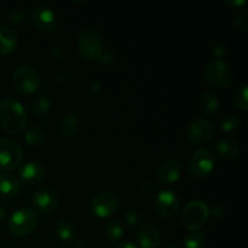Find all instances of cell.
Listing matches in <instances>:
<instances>
[{
	"label": "cell",
	"instance_id": "4",
	"mask_svg": "<svg viewBox=\"0 0 248 248\" xmlns=\"http://www.w3.org/2000/svg\"><path fill=\"white\" fill-rule=\"evenodd\" d=\"M12 82L18 92L23 94H33L40 89L41 77L31 65H19L12 74Z\"/></svg>",
	"mask_w": 248,
	"mask_h": 248
},
{
	"label": "cell",
	"instance_id": "24",
	"mask_svg": "<svg viewBox=\"0 0 248 248\" xmlns=\"http://www.w3.org/2000/svg\"><path fill=\"white\" fill-rule=\"evenodd\" d=\"M23 140L29 147H40L45 140V137L43 131L38 126H29L28 128H26Z\"/></svg>",
	"mask_w": 248,
	"mask_h": 248
},
{
	"label": "cell",
	"instance_id": "32",
	"mask_svg": "<svg viewBox=\"0 0 248 248\" xmlns=\"http://www.w3.org/2000/svg\"><path fill=\"white\" fill-rule=\"evenodd\" d=\"M116 248H138V247L131 241H123L118 245V247Z\"/></svg>",
	"mask_w": 248,
	"mask_h": 248
},
{
	"label": "cell",
	"instance_id": "13",
	"mask_svg": "<svg viewBox=\"0 0 248 248\" xmlns=\"http://www.w3.org/2000/svg\"><path fill=\"white\" fill-rule=\"evenodd\" d=\"M33 205L39 212L50 215L53 213L58 208V198L55 191L50 190L47 188H41L35 191V194L31 198Z\"/></svg>",
	"mask_w": 248,
	"mask_h": 248
},
{
	"label": "cell",
	"instance_id": "3",
	"mask_svg": "<svg viewBox=\"0 0 248 248\" xmlns=\"http://www.w3.org/2000/svg\"><path fill=\"white\" fill-rule=\"evenodd\" d=\"M38 225V215L31 208L23 207L12 213L7 227L12 235L18 237L31 234Z\"/></svg>",
	"mask_w": 248,
	"mask_h": 248
},
{
	"label": "cell",
	"instance_id": "27",
	"mask_svg": "<svg viewBox=\"0 0 248 248\" xmlns=\"http://www.w3.org/2000/svg\"><path fill=\"white\" fill-rule=\"evenodd\" d=\"M27 18H28L27 11L21 7H12L7 11V21L15 26H22L26 23Z\"/></svg>",
	"mask_w": 248,
	"mask_h": 248
},
{
	"label": "cell",
	"instance_id": "20",
	"mask_svg": "<svg viewBox=\"0 0 248 248\" xmlns=\"http://www.w3.org/2000/svg\"><path fill=\"white\" fill-rule=\"evenodd\" d=\"M216 153L222 159L234 160L240 154V145L232 138H222L216 143Z\"/></svg>",
	"mask_w": 248,
	"mask_h": 248
},
{
	"label": "cell",
	"instance_id": "22",
	"mask_svg": "<svg viewBox=\"0 0 248 248\" xmlns=\"http://www.w3.org/2000/svg\"><path fill=\"white\" fill-rule=\"evenodd\" d=\"M78 126H79V118H78L77 114L70 113L62 119L61 132L64 137H74L78 131Z\"/></svg>",
	"mask_w": 248,
	"mask_h": 248
},
{
	"label": "cell",
	"instance_id": "25",
	"mask_svg": "<svg viewBox=\"0 0 248 248\" xmlns=\"http://www.w3.org/2000/svg\"><path fill=\"white\" fill-rule=\"evenodd\" d=\"M206 244V237L202 232H189L183 240V245L186 248H203Z\"/></svg>",
	"mask_w": 248,
	"mask_h": 248
},
{
	"label": "cell",
	"instance_id": "33",
	"mask_svg": "<svg viewBox=\"0 0 248 248\" xmlns=\"http://www.w3.org/2000/svg\"><path fill=\"white\" fill-rule=\"evenodd\" d=\"M225 4L229 5V6H242V5L246 4V1L245 0H234V1H224Z\"/></svg>",
	"mask_w": 248,
	"mask_h": 248
},
{
	"label": "cell",
	"instance_id": "5",
	"mask_svg": "<svg viewBox=\"0 0 248 248\" xmlns=\"http://www.w3.org/2000/svg\"><path fill=\"white\" fill-rule=\"evenodd\" d=\"M210 208L203 201H191L182 211V224L189 232H198L207 222Z\"/></svg>",
	"mask_w": 248,
	"mask_h": 248
},
{
	"label": "cell",
	"instance_id": "34",
	"mask_svg": "<svg viewBox=\"0 0 248 248\" xmlns=\"http://www.w3.org/2000/svg\"><path fill=\"white\" fill-rule=\"evenodd\" d=\"M5 213H6V211H5L2 207H0V220L4 219V218H5Z\"/></svg>",
	"mask_w": 248,
	"mask_h": 248
},
{
	"label": "cell",
	"instance_id": "31",
	"mask_svg": "<svg viewBox=\"0 0 248 248\" xmlns=\"http://www.w3.org/2000/svg\"><path fill=\"white\" fill-rule=\"evenodd\" d=\"M210 215H212L213 217H216V218H220V217H223V216H224V210H223L222 206L217 205L210 211Z\"/></svg>",
	"mask_w": 248,
	"mask_h": 248
},
{
	"label": "cell",
	"instance_id": "11",
	"mask_svg": "<svg viewBox=\"0 0 248 248\" xmlns=\"http://www.w3.org/2000/svg\"><path fill=\"white\" fill-rule=\"evenodd\" d=\"M91 207L98 218H108L118 211L119 199L114 193L103 191L94 196Z\"/></svg>",
	"mask_w": 248,
	"mask_h": 248
},
{
	"label": "cell",
	"instance_id": "6",
	"mask_svg": "<svg viewBox=\"0 0 248 248\" xmlns=\"http://www.w3.org/2000/svg\"><path fill=\"white\" fill-rule=\"evenodd\" d=\"M216 166V156L210 149H199L190 156L188 162L189 173L194 178H206Z\"/></svg>",
	"mask_w": 248,
	"mask_h": 248
},
{
	"label": "cell",
	"instance_id": "28",
	"mask_svg": "<svg viewBox=\"0 0 248 248\" xmlns=\"http://www.w3.org/2000/svg\"><path fill=\"white\" fill-rule=\"evenodd\" d=\"M241 127V120L236 115L225 116L220 123V130L225 133H235Z\"/></svg>",
	"mask_w": 248,
	"mask_h": 248
},
{
	"label": "cell",
	"instance_id": "17",
	"mask_svg": "<svg viewBox=\"0 0 248 248\" xmlns=\"http://www.w3.org/2000/svg\"><path fill=\"white\" fill-rule=\"evenodd\" d=\"M21 191V182L9 172H0V195L6 199L16 198Z\"/></svg>",
	"mask_w": 248,
	"mask_h": 248
},
{
	"label": "cell",
	"instance_id": "35",
	"mask_svg": "<svg viewBox=\"0 0 248 248\" xmlns=\"http://www.w3.org/2000/svg\"><path fill=\"white\" fill-rule=\"evenodd\" d=\"M164 248H179V247H177V246H167V247H164Z\"/></svg>",
	"mask_w": 248,
	"mask_h": 248
},
{
	"label": "cell",
	"instance_id": "23",
	"mask_svg": "<svg viewBox=\"0 0 248 248\" xmlns=\"http://www.w3.org/2000/svg\"><path fill=\"white\" fill-rule=\"evenodd\" d=\"M104 235L109 242H119L123 239L124 228L118 220H109L104 224Z\"/></svg>",
	"mask_w": 248,
	"mask_h": 248
},
{
	"label": "cell",
	"instance_id": "1",
	"mask_svg": "<svg viewBox=\"0 0 248 248\" xmlns=\"http://www.w3.org/2000/svg\"><path fill=\"white\" fill-rule=\"evenodd\" d=\"M27 111L23 104L15 98L0 102V125L6 132L16 135L26 128Z\"/></svg>",
	"mask_w": 248,
	"mask_h": 248
},
{
	"label": "cell",
	"instance_id": "12",
	"mask_svg": "<svg viewBox=\"0 0 248 248\" xmlns=\"http://www.w3.org/2000/svg\"><path fill=\"white\" fill-rule=\"evenodd\" d=\"M31 21L34 26L41 31L51 33L57 28V15L46 5H38L31 10Z\"/></svg>",
	"mask_w": 248,
	"mask_h": 248
},
{
	"label": "cell",
	"instance_id": "29",
	"mask_svg": "<svg viewBox=\"0 0 248 248\" xmlns=\"http://www.w3.org/2000/svg\"><path fill=\"white\" fill-rule=\"evenodd\" d=\"M234 103L235 106L239 109H241L242 111L248 110V99H247V86L244 85V86L240 87L234 94Z\"/></svg>",
	"mask_w": 248,
	"mask_h": 248
},
{
	"label": "cell",
	"instance_id": "2",
	"mask_svg": "<svg viewBox=\"0 0 248 248\" xmlns=\"http://www.w3.org/2000/svg\"><path fill=\"white\" fill-rule=\"evenodd\" d=\"M78 51L87 61H98L103 55V43L98 31L93 28L82 29L78 36Z\"/></svg>",
	"mask_w": 248,
	"mask_h": 248
},
{
	"label": "cell",
	"instance_id": "19",
	"mask_svg": "<svg viewBox=\"0 0 248 248\" xmlns=\"http://www.w3.org/2000/svg\"><path fill=\"white\" fill-rule=\"evenodd\" d=\"M220 102L217 94L211 91H203L199 94V108L205 115L213 116L219 110Z\"/></svg>",
	"mask_w": 248,
	"mask_h": 248
},
{
	"label": "cell",
	"instance_id": "18",
	"mask_svg": "<svg viewBox=\"0 0 248 248\" xmlns=\"http://www.w3.org/2000/svg\"><path fill=\"white\" fill-rule=\"evenodd\" d=\"M18 46L16 31L5 24H0V55H10Z\"/></svg>",
	"mask_w": 248,
	"mask_h": 248
},
{
	"label": "cell",
	"instance_id": "9",
	"mask_svg": "<svg viewBox=\"0 0 248 248\" xmlns=\"http://www.w3.org/2000/svg\"><path fill=\"white\" fill-rule=\"evenodd\" d=\"M215 131V125L212 121L205 118H198L189 124L186 136L193 144L202 145L212 140Z\"/></svg>",
	"mask_w": 248,
	"mask_h": 248
},
{
	"label": "cell",
	"instance_id": "21",
	"mask_svg": "<svg viewBox=\"0 0 248 248\" xmlns=\"http://www.w3.org/2000/svg\"><path fill=\"white\" fill-rule=\"evenodd\" d=\"M55 235L63 244H72L75 240V228L68 220H60L55 225Z\"/></svg>",
	"mask_w": 248,
	"mask_h": 248
},
{
	"label": "cell",
	"instance_id": "10",
	"mask_svg": "<svg viewBox=\"0 0 248 248\" xmlns=\"http://www.w3.org/2000/svg\"><path fill=\"white\" fill-rule=\"evenodd\" d=\"M156 212L165 218H172L181 208V198L173 190L160 191L154 200Z\"/></svg>",
	"mask_w": 248,
	"mask_h": 248
},
{
	"label": "cell",
	"instance_id": "15",
	"mask_svg": "<svg viewBox=\"0 0 248 248\" xmlns=\"http://www.w3.org/2000/svg\"><path fill=\"white\" fill-rule=\"evenodd\" d=\"M44 177H45V169L38 161H28L22 166L21 172H19V178H21L19 182L26 186L39 183L43 181Z\"/></svg>",
	"mask_w": 248,
	"mask_h": 248
},
{
	"label": "cell",
	"instance_id": "16",
	"mask_svg": "<svg viewBox=\"0 0 248 248\" xmlns=\"http://www.w3.org/2000/svg\"><path fill=\"white\" fill-rule=\"evenodd\" d=\"M137 241L142 248H157L161 245V234L152 224H143L137 230Z\"/></svg>",
	"mask_w": 248,
	"mask_h": 248
},
{
	"label": "cell",
	"instance_id": "30",
	"mask_svg": "<svg viewBox=\"0 0 248 248\" xmlns=\"http://www.w3.org/2000/svg\"><path fill=\"white\" fill-rule=\"evenodd\" d=\"M125 222L128 225H131V227H135L140 222V215L137 212H135V211H127L125 213Z\"/></svg>",
	"mask_w": 248,
	"mask_h": 248
},
{
	"label": "cell",
	"instance_id": "26",
	"mask_svg": "<svg viewBox=\"0 0 248 248\" xmlns=\"http://www.w3.org/2000/svg\"><path fill=\"white\" fill-rule=\"evenodd\" d=\"M51 108V102L47 97L38 96L31 102V110L36 116H45Z\"/></svg>",
	"mask_w": 248,
	"mask_h": 248
},
{
	"label": "cell",
	"instance_id": "7",
	"mask_svg": "<svg viewBox=\"0 0 248 248\" xmlns=\"http://www.w3.org/2000/svg\"><path fill=\"white\" fill-rule=\"evenodd\" d=\"M205 78L212 86L222 90L228 89L234 82L232 68L222 60H216L208 63L205 70Z\"/></svg>",
	"mask_w": 248,
	"mask_h": 248
},
{
	"label": "cell",
	"instance_id": "36",
	"mask_svg": "<svg viewBox=\"0 0 248 248\" xmlns=\"http://www.w3.org/2000/svg\"><path fill=\"white\" fill-rule=\"evenodd\" d=\"M0 248H4V247H2V246H0Z\"/></svg>",
	"mask_w": 248,
	"mask_h": 248
},
{
	"label": "cell",
	"instance_id": "14",
	"mask_svg": "<svg viewBox=\"0 0 248 248\" xmlns=\"http://www.w3.org/2000/svg\"><path fill=\"white\" fill-rule=\"evenodd\" d=\"M157 181L164 186H170L179 181L182 176L181 162L174 159H170L165 161L157 170Z\"/></svg>",
	"mask_w": 248,
	"mask_h": 248
},
{
	"label": "cell",
	"instance_id": "8",
	"mask_svg": "<svg viewBox=\"0 0 248 248\" xmlns=\"http://www.w3.org/2000/svg\"><path fill=\"white\" fill-rule=\"evenodd\" d=\"M23 160V150L11 138H0V167L5 172L16 170Z\"/></svg>",
	"mask_w": 248,
	"mask_h": 248
}]
</instances>
